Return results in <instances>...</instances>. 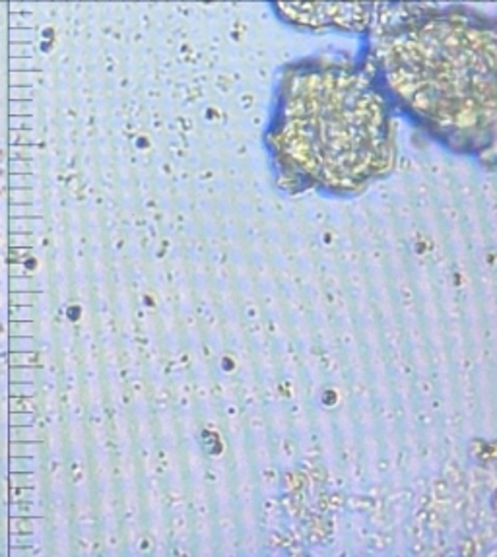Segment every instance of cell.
Returning <instances> with one entry per match:
<instances>
[{
	"mask_svg": "<svg viewBox=\"0 0 497 557\" xmlns=\"http://www.w3.org/2000/svg\"><path fill=\"white\" fill-rule=\"evenodd\" d=\"M361 63L392 107L449 150L497 157V18L464 6L392 4Z\"/></svg>",
	"mask_w": 497,
	"mask_h": 557,
	"instance_id": "obj_1",
	"label": "cell"
},
{
	"mask_svg": "<svg viewBox=\"0 0 497 557\" xmlns=\"http://www.w3.org/2000/svg\"><path fill=\"white\" fill-rule=\"evenodd\" d=\"M266 144L287 187L358 194L396 163L394 107L346 57H305L278 76Z\"/></svg>",
	"mask_w": 497,
	"mask_h": 557,
	"instance_id": "obj_2",
	"label": "cell"
},
{
	"mask_svg": "<svg viewBox=\"0 0 497 557\" xmlns=\"http://www.w3.org/2000/svg\"><path fill=\"white\" fill-rule=\"evenodd\" d=\"M276 16L299 31L367 35L394 0H270Z\"/></svg>",
	"mask_w": 497,
	"mask_h": 557,
	"instance_id": "obj_3",
	"label": "cell"
}]
</instances>
